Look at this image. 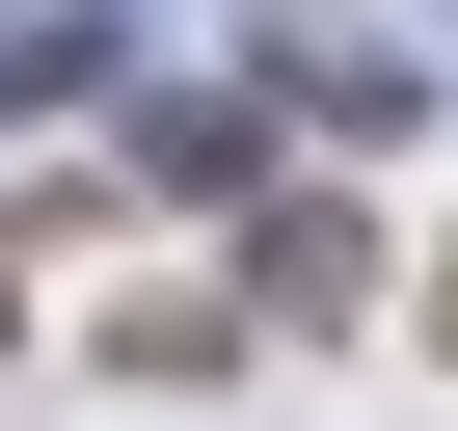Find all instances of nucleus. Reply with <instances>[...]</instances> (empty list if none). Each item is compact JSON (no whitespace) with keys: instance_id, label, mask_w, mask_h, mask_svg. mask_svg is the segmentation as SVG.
<instances>
[{"instance_id":"nucleus-1","label":"nucleus","mask_w":458,"mask_h":431,"mask_svg":"<svg viewBox=\"0 0 458 431\" xmlns=\"http://www.w3.org/2000/svg\"><path fill=\"white\" fill-rule=\"evenodd\" d=\"M431 351H458V270H431Z\"/></svg>"}]
</instances>
